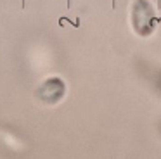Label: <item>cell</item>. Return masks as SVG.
<instances>
[]
</instances>
